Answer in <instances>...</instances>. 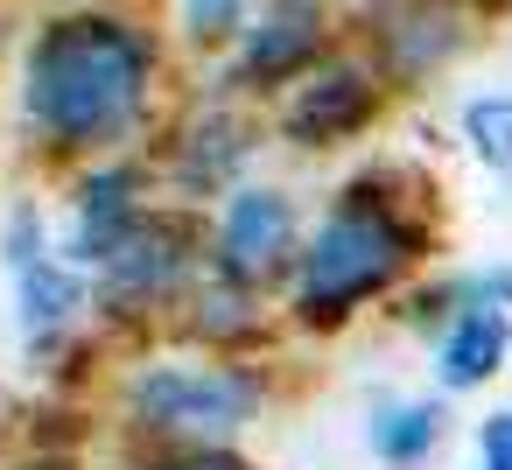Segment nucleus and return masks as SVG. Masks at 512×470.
<instances>
[{
  "instance_id": "obj_13",
  "label": "nucleus",
  "mask_w": 512,
  "mask_h": 470,
  "mask_svg": "<svg viewBox=\"0 0 512 470\" xmlns=\"http://www.w3.org/2000/svg\"><path fill=\"white\" fill-rule=\"evenodd\" d=\"M456 141L484 176L512 183V92H470L456 106Z\"/></svg>"
},
{
  "instance_id": "obj_3",
  "label": "nucleus",
  "mask_w": 512,
  "mask_h": 470,
  "mask_svg": "<svg viewBox=\"0 0 512 470\" xmlns=\"http://www.w3.org/2000/svg\"><path fill=\"white\" fill-rule=\"evenodd\" d=\"M288 358V351H281ZM281 358H218L190 344L120 351L99 386V449H197V442H253L288 393Z\"/></svg>"
},
{
  "instance_id": "obj_1",
  "label": "nucleus",
  "mask_w": 512,
  "mask_h": 470,
  "mask_svg": "<svg viewBox=\"0 0 512 470\" xmlns=\"http://www.w3.org/2000/svg\"><path fill=\"white\" fill-rule=\"evenodd\" d=\"M169 43L127 0H78L43 15L15 57V141L36 169L134 155L169 120Z\"/></svg>"
},
{
  "instance_id": "obj_2",
  "label": "nucleus",
  "mask_w": 512,
  "mask_h": 470,
  "mask_svg": "<svg viewBox=\"0 0 512 470\" xmlns=\"http://www.w3.org/2000/svg\"><path fill=\"white\" fill-rule=\"evenodd\" d=\"M442 225H449V197L407 155H365L351 176H337L330 204L309 218V239L281 295L288 344L330 351L358 337L372 316H386L435 267Z\"/></svg>"
},
{
  "instance_id": "obj_7",
  "label": "nucleus",
  "mask_w": 512,
  "mask_h": 470,
  "mask_svg": "<svg viewBox=\"0 0 512 470\" xmlns=\"http://www.w3.org/2000/svg\"><path fill=\"white\" fill-rule=\"evenodd\" d=\"M302 239H309V204L281 176H246L239 190H225L211 204V274L260 288L274 302L288 295Z\"/></svg>"
},
{
  "instance_id": "obj_20",
  "label": "nucleus",
  "mask_w": 512,
  "mask_h": 470,
  "mask_svg": "<svg viewBox=\"0 0 512 470\" xmlns=\"http://www.w3.org/2000/svg\"><path fill=\"white\" fill-rule=\"evenodd\" d=\"M274 8H302V15H330L337 0H274Z\"/></svg>"
},
{
  "instance_id": "obj_11",
  "label": "nucleus",
  "mask_w": 512,
  "mask_h": 470,
  "mask_svg": "<svg viewBox=\"0 0 512 470\" xmlns=\"http://www.w3.org/2000/svg\"><path fill=\"white\" fill-rule=\"evenodd\" d=\"M365 456L379 470H435V456L449 449V400L442 393H379L365 407Z\"/></svg>"
},
{
  "instance_id": "obj_5",
  "label": "nucleus",
  "mask_w": 512,
  "mask_h": 470,
  "mask_svg": "<svg viewBox=\"0 0 512 470\" xmlns=\"http://www.w3.org/2000/svg\"><path fill=\"white\" fill-rule=\"evenodd\" d=\"M267 141H274V127H267V113L253 99H239L225 85H204V92H190L162 120V134L148 141V155H155V176H162L169 204L211 211L225 190H239L253 176V162L267 155Z\"/></svg>"
},
{
  "instance_id": "obj_12",
  "label": "nucleus",
  "mask_w": 512,
  "mask_h": 470,
  "mask_svg": "<svg viewBox=\"0 0 512 470\" xmlns=\"http://www.w3.org/2000/svg\"><path fill=\"white\" fill-rule=\"evenodd\" d=\"M267 0H176V50L204 57V64H225L239 50V36L260 22Z\"/></svg>"
},
{
  "instance_id": "obj_17",
  "label": "nucleus",
  "mask_w": 512,
  "mask_h": 470,
  "mask_svg": "<svg viewBox=\"0 0 512 470\" xmlns=\"http://www.w3.org/2000/svg\"><path fill=\"white\" fill-rule=\"evenodd\" d=\"M470 470H512V400H491L470 421Z\"/></svg>"
},
{
  "instance_id": "obj_6",
  "label": "nucleus",
  "mask_w": 512,
  "mask_h": 470,
  "mask_svg": "<svg viewBox=\"0 0 512 470\" xmlns=\"http://www.w3.org/2000/svg\"><path fill=\"white\" fill-rule=\"evenodd\" d=\"M393 106V85L379 78V64L365 57V43H337L302 85H288L267 106L274 148L288 155H337L351 141H365Z\"/></svg>"
},
{
  "instance_id": "obj_16",
  "label": "nucleus",
  "mask_w": 512,
  "mask_h": 470,
  "mask_svg": "<svg viewBox=\"0 0 512 470\" xmlns=\"http://www.w3.org/2000/svg\"><path fill=\"white\" fill-rule=\"evenodd\" d=\"M442 281H449V302L456 309H512V253L442 267Z\"/></svg>"
},
{
  "instance_id": "obj_9",
  "label": "nucleus",
  "mask_w": 512,
  "mask_h": 470,
  "mask_svg": "<svg viewBox=\"0 0 512 470\" xmlns=\"http://www.w3.org/2000/svg\"><path fill=\"white\" fill-rule=\"evenodd\" d=\"M169 344H190V351H218V358H281L288 351V330H281V302L260 295V288H239L225 274H197V288L183 295V309L169 316L162 330Z\"/></svg>"
},
{
  "instance_id": "obj_10",
  "label": "nucleus",
  "mask_w": 512,
  "mask_h": 470,
  "mask_svg": "<svg viewBox=\"0 0 512 470\" xmlns=\"http://www.w3.org/2000/svg\"><path fill=\"white\" fill-rule=\"evenodd\" d=\"M421 372L442 400H484L512 372V309H456L421 344Z\"/></svg>"
},
{
  "instance_id": "obj_4",
  "label": "nucleus",
  "mask_w": 512,
  "mask_h": 470,
  "mask_svg": "<svg viewBox=\"0 0 512 470\" xmlns=\"http://www.w3.org/2000/svg\"><path fill=\"white\" fill-rule=\"evenodd\" d=\"M204 267H211V211L169 197L141 204L92 267V323L113 344V358L155 344Z\"/></svg>"
},
{
  "instance_id": "obj_15",
  "label": "nucleus",
  "mask_w": 512,
  "mask_h": 470,
  "mask_svg": "<svg viewBox=\"0 0 512 470\" xmlns=\"http://www.w3.org/2000/svg\"><path fill=\"white\" fill-rule=\"evenodd\" d=\"M43 253H57V225H50V204L22 190V197L0 204V267L22 274V267L43 260Z\"/></svg>"
},
{
  "instance_id": "obj_8",
  "label": "nucleus",
  "mask_w": 512,
  "mask_h": 470,
  "mask_svg": "<svg viewBox=\"0 0 512 470\" xmlns=\"http://www.w3.org/2000/svg\"><path fill=\"white\" fill-rule=\"evenodd\" d=\"M337 50V29L330 15H302V8H260V22L239 36V50L218 64V85L253 99V106H274L288 85H302L323 57Z\"/></svg>"
},
{
  "instance_id": "obj_14",
  "label": "nucleus",
  "mask_w": 512,
  "mask_h": 470,
  "mask_svg": "<svg viewBox=\"0 0 512 470\" xmlns=\"http://www.w3.org/2000/svg\"><path fill=\"white\" fill-rule=\"evenodd\" d=\"M106 470H267L246 442H197V449H106Z\"/></svg>"
},
{
  "instance_id": "obj_18",
  "label": "nucleus",
  "mask_w": 512,
  "mask_h": 470,
  "mask_svg": "<svg viewBox=\"0 0 512 470\" xmlns=\"http://www.w3.org/2000/svg\"><path fill=\"white\" fill-rule=\"evenodd\" d=\"M22 421H29V393L15 379H0V456L22 449Z\"/></svg>"
},
{
  "instance_id": "obj_19",
  "label": "nucleus",
  "mask_w": 512,
  "mask_h": 470,
  "mask_svg": "<svg viewBox=\"0 0 512 470\" xmlns=\"http://www.w3.org/2000/svg\"><path fill=\"white\" fill-rule=\"evenodd\" d=\"M0 470H92V456H71V449H8Z\"/></svg>"
}]
</instances>
